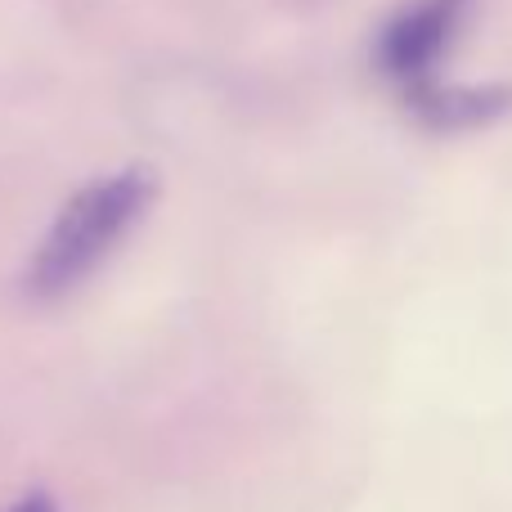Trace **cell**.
I'll return each instance as SVG.
<instances>
[{
  "instance_id": "6da1fadb",
  "label": "cell",
  "mask_w": 512,
  "mask_h": 512,
  "mask_svg": "<svg viewBox=\"0 0 512 512\" xmlns=\"http://www.w3.org/2000/svg\"><path fill=\"white\" fill-rule=\"evenodd\" d=\"M149 203H153L149 167H126V171H113V176H99L90 185H81L59 207L41 248L27 261V274H23L27 297L54 301L63 292L81 288L113 256L117 243L131 234V225L140 221Z\"/></svg>"
},
{
  "instance_id": "7a4b0ae2",
  "label": "cell",
  "mask_w": 512,
  "mask_h": 512,
  "mask_svg": "<svg viewBox=\"0 0 512 512\" xmlns=\"http://www.w3.org/2000/svg\"><path fill=\"white\" fill-rule=\"evenodd\" d=\"M463 14H468V0H414L378 32L373 59H378L382 77L396 81L405 99L441 81V59L459 36Z\"/></svg>"
},
{
  "instance_id": "3957f363",
  "label": "cell",
  "mask_w": 512,
  "mask_h": 512,
  "mask_svg": "<svg viewBox=\"0 0 512 512\" xmlns=\"http://www.w3.org/2000/svg\"><path fill=\"white\" fill-rule=\"evenodd\" d=\"M427 126L436 131H468V126H486L504 117L512 108V81H490V86H454V81H436V86L418 90L405 99Z\"/></svg>"
},
{
  "instance_id": "277c9868",
  "label": "cell",
  "mask_w": 512,
  "mask_h": 512,
  "mask_svg": "<svg viewBox=\"0 0 512 512\" xmlns=\"http://www.w3.org/2000/svg\"><path fill=\"white\" fill-rule=\"evenodd\" d=\"M9 512H54V504L45 495H32V499H23L18 508H9Z\"/></svg>"
}]
</instances>
